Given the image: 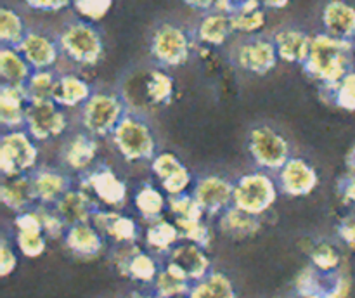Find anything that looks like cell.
I'll list each match as a JSON object with an SVG mask.
<instances>
[{
    "instance_id": "obj_1",
    "label": "cell",
    "mask_w": 355,
    "mask_h": 298,
    "mask_svg": "<svg viewBox=\"0 0 355 298\" xmlns=\"http://www.w3.org/2000/svg\"><path fill=\"white\" fill-rule=\"evenodd\" d=\"M302 69L321 85L322 92L333 89L354 71V42L340 40L324 31L312 35L311 52Z\"/></svg>"
},
{
    "instance_id": "obj_2",
    "label": "cell",
    "mask_w": 355,
    "mask_h": 298,
    "mask_svg": "<svg viewBox=\"0 0 355 298\" xmlns=\"http://www.w3.org/2000/svg\"><path fill=\"white\" fill-rule=\"evenodd\" d=\"M55 37L61 47V54L80 68H96L106 54L101 30L82 17L66 21Z\"/></svg>"
},
{
    "instance_id": "obj_3",
    "label": "cell",
    "mask_w": 355,
    "mask_h": 298,
    "mask_svg": "<svg viewBox=\"0 0 355 298\" xmlns=\"http://www.w3.org/2000/svg\"><path fill=\"white\" fill-rule=\"evenodd\" d=\"M196 38L193 31L172 19H163L153 26L148 38V51L156 66L165 69L187 64L193 55Z\"/></svg>"
},
{
    "instance_id": "obj_4",
    "label": "cell",
    "mask_w": 355,
    "mask_h": 298,
    "mask_svg": "<svg viewBox=\"0 0 355 298\" xmlns=\"http://www.w3.org/2000/svg\"><path fill=\"white\" fill-rule=\"evenodd\" d=\"M111 142L118 155L128 163L153 161L158 155V141L148 118L139 109L127 111L118 127L111 134Z\"/></svg>"
},
{
    "instance_id": "obj_5",
    "label": "cell",
    "mask_w": 355,
    "mask_h": 298,
    "mask_svg": "<svg viewBox=\"0 0 355 298\" xmlns=\"http://www.w3.org/2000/svg\"><path fill=\"white\" fill-rule=\"evenodd\" d=\"M130 107L123 94L94 90L92 96L78 109V127L97 139L111 137Z\"/></svg>"
},
{
    "instance_id": "obj_6",
    "label": "cell",
    "mask_w": 355,
    "mask_h": 298,
    "mask_svg": "<svg viewBox=\"0 0 355 298\" xmlns=\"http://www.w3.org/2000/svg\"><path fill=\"white\" fill-rule=\"evenodd\" d=\"M232 64L250 75L266 76L277 66L276 44L269 35H245L234 42L229 52Z\"/></svg>"
},
{
    "instance_id": "obj_7",
    "label": "cell",
    "mask_w": 355,
    "mask_h": 298,
    "mask_svg": "<svg viewBox=\"0 0 355 298\" xmlns=\"http://www.w3.org/2000/svg\"><path fill=\"white\" fill-rule=\"evenodd\" d=\"M279 194L276 180L263 170L250 172L239 177L234 182L232 204L248 213L262 217L274 207Z\"/></svg>"
},
{
    "instance_id": "obj_8",
    "label": "cell",
    "mask_w": 355,
    "mask_h": 298,
    "mask_svg": "<svg viewBox=\"0 0 355 298\" xmlns=\"http://www.w3.org/2000/svg\"><path fill=\"white\" fill-rule=\"evenodd\" d=\"M37 141L24 128L3 132L0 137V172L2 179L24 175L38 166Z\"/></svg>"
},
{
    "instance_id": "obj_9",
    "label": "cell",
    "mask_w": 355,
    "mask_h": 298,
    "mask_svg": "<svg viewBox=\"0 0 355 298\" xmlns=\"http://www.w3.org/2000/svg\"><path fill=\"white\" fill-rule=\"evenodd\" d=\"M246 148L253 161L262 170L279 172L291 158L288 139L269 125H257L248 132Z\"/></svg>"
},
{
    "instance_id": "obj_10",
    "label": "cell",
    "mask_w": 355,
    "mask_h": 298,
    "mask_svg": "<svg viewBox=\"0 0 355 298\" xmlns=\"http://www.w3.org/2000/svg\"><path fill=\"white\" fill-rule=\"evenodd\" d=\"M24 130L37 142H49L68 134L69 118L64 107L54 100L28 103Z\"/></svg>"
},
{
    "instance_id": "obj_11",
    "label": "cell",
    "mask_w": 355,
    "mask_h": 298,
    "mask_svg": "<svg viewBox=\"0 0 355 298\" xmlns=\"http://www.w3.org/2000/svg\"><path fill=\"white\" fill-rule=\"evenodd\" d=\"M350 277L342 269L321 272L314 265L300 270L295 279V290L300 298H347L350 293Z\"/></svg>"
},
{
    "instance_id": "obj_12",
    "label": "cell",
    "mask_w": 355,
    "mask_h": 298,
    "mask_svg": "<svg viewBox=\"0 0 355 298\" xmlns=\"http://www.w3.org/2000/svg\"><path fill=\"white\" fill-rule=\"evenodd\" d=\"M80 186L89 191L99 203L106 204L110 210L125 207L128 200L127 182L107 165L92 166L82 175Z\"/></svg>"
},
{
    "instance_id": "obj_13",
    "label": "cell",
    "mask_w": 355,
    "mask_h": 298,
    "mask_svg": "<svg viewBox=\"0 0 355 298\" xmlns=\"http://www.w3.org/2000/svg\"><path fill=\"white\" fill-rule=\"evenodd\" d=\"M97 155H99L97 137L80 127L66 134L59 148V161L64 166L66 172L80 173V175L92 168Z\"/></svg>"
},
{
    "instance_id": "obj_14",
    "label": "cell",
    "mask_w": 355,
    "mask_h": 298,
    "mask_svg": "<svg viewBox=\"0 0 355 298\" xmlns=\"http://www.w3.org/2000/svg\"><path fill=\"white\" fill-rule=\"evenodd\" d=\"M232 194H234V184L215 173L198 177L193 187V196L208 217H218L229 207H232Z\"/></svg>"
},
{
    "instance_id": "obj_15",
    "label": "cell",
    "mask_w": 355,
    "mask_h": 298,
    "mask_svg": "<svg viewBox=\"0 0 355 298\" xmlns=\"http://www.w3.org/2000/svg\"><path fill=\"white\" fill-rule=\"evenodd\" d=\"M166 267L184 277L189 283H198L211 272V260L207 255V249L194 243H179L170 253H166Z\"/></svg>"
},
{
    "instance_id": "obj_16",
    "label": "cell",
    "mask_w": 355,
    "mask_h": 298,
    "mask_svg": "<svg viewBox=\"0 0 355 298\" xmlns=\"http://www.w3.org/2000/svg\"><path fill=\"white\" fill-rule=\"evenodd\" d=\"M17 51L30 62L33 71L54 69L59 58L62 55L58 37L44 30H28L26 37L23 38Z\"/></svg>"
},
{
    "instance_id": "obj_17",
    "label": "cell",
    "mask_w": 355,
    "mask_h": 298,
    "mask_svg": "<svg viewBox=\"0 0 355 298\" xmlns=\"http://www.w3.org/2000/svg\"><path fill=\"white\" fill-rule=\"evenodd\" d=\"M277 186L281 193L290 198L309 196L319 186V173L305 158L291 156L279 170Z\"/></svg>"
},
{
    "instance_id": "obj_18",
    "label": "cell",
    "mask_w": 355,
    "mask_h": 298,
    "mask_svg": "<svg viewBox=\"0 0 355 298\" xmlns=\"http://www.w3.org/2000/svg\"><path fill=\"white\" fill-rule=\"evenodd\" d=\"M151 170L162 182L163 191L168 196L187 193V187L193 184V173L173 152L162 151L153 158Z\"/></svg>"
},
{
    "instance_id": "obj_19",
    "label": "cell",
    "mask_w": 355,
    "mask_h": 298,
    "mask_svg": "<svg viewBox=\"0 0 355 298\" xmlns=\"http://www.w3.org/2000/svg\"><path fill=\"white\" fill-rule=\"evenodd\" d=\"M33 182L37 204H52L54 207L69 189H73V180L69 172L54 166H37L30 172Z\"/></svg>"
},
{
    "instance_id": "obj_20",
    "label": "cell",
    "mask_w": 355,
    "mask_h": 298,
    "mask_svg": "<svg viewBox=\"0 0 355 298\" xmlns=\"http://www.w3.org/2000/svg\"><path fill=\"white\" fill-rule=\"evenodd\" d=\"M193 35L196 44H203L207 47H222L234 35L231 14L217 9L203 12L194 26Z\"/></svg>"
},
{
    "instance_id": "obj_21",
    "label": "cell",
    "mask_w": 355,
    "mask_h": 298,
    "mask_svg": "<svg viewBox=\"0 0 355 298\" xmlns=\"http://www.w3.org/2000/svg\"><path fill=\"white\" fill-rule=\"evenodd\" d=\"M90 224L99 229L104 236L113 239L116 245H130L139 239V224L135 218L121 215L116 210H97Z\"/></svg>"
},
{
    "instance_id": "obj_22",
    "label": "cell",
    "mask_w": 355,
    "mask_h": 298,
    "mask_svg": "<svg viewBox=\"0 0 355 298\" xmlns=\"http://www.w3.org/2000/svg\"><path fill=\"white\" fill-rule=\"evenodd\" d=\"M324 33L340 40H355V7L347 0H328L321 10Z\"/></svg>"
},
{
    "instance_id": "obj_23",
    "label": "cell",
    "mask_w": 355,
    "mask_h": 298,
    "mask_svg": "<svg viewBox=\"0 0 355 298\" xmlns=\"http://www.w3.org/2000/svg\"><path fill=\"white\" fill-rule=\"evenodd\" d=\"M272 40L276 44L277 55H279L281 61L298 66L307 61L309 52H311L312 35L305 33L300 28L284 26L272 35Z\"/></svg>"
},
{
    "instance_id": "obj_24",
    "label": "cell",
    "mask_w": 355,
    "mask_h": 298,
    "mask_svg": "<svg viewBox=\"0 0 355 298\" xmlns=\"http://www.w3.org/2000/svg\"><path fill=\"white\" fill-rule=\"evenodd\" d=\"M62 239L66 248L82 260H94L104 252V234L90 222L68 227Z\"/></svg>"
},
{
    "instance_id": "obj_25",
    "label": "cell",
    "mask_w": 355,
    "mask_h": 298,
    "mask_svg": "<svg viewBox=\"0 0 355 298\" xmlns=\"http://www.w3.org/2000/svg\"><path fill=\"white\" fill-rule=\"evenodd\" d=\"M54 207L62 217V220L68 224V227L90 222L94 213L99 210V204H97L96 198H92V194L83 189V187H80V189H69Z\"/></svg>"
},
{
    "instance_id": "obj_26",
    "label": "cell",
    "mask_w": 355,
    "mask_h": 298,
    "mask_svg": "<svg viewBox=\"0 0 355 298\" xmlns=\"http://www.w3.org/2000/svg\"><path fill=\"white\" fill-rule=\"evenodd\" d=\"M26 107L28 97L24 89L7 85V83L0 85V125L3 132L24 128Z\"/></svg>"
},
{
    "instance_id": "obj_27",
    "label": "cell",
    "mask_w": 355,
    "mask_h": 298,
    "mask_svg": "<svg viewBox=\"0 0 355 298\" xmlns=\"http://www.w3.org/2000/svg\"><path fill=\"white\" fill-rule=\"evenodd\" d=\"M0 200H2V203L9 210L16 211V213L37 207L35 203H38V201L37 196H35L30 173L2 179V184H0Z\"/></svg>"
},
{
    "instance_id": "obj_28",
    "label": "cell",
    "mask_w": 355,
    "mask_h": 298,
    "mask_svg": "<svg viewBox=\"0 0 355 298\" xmlns=\"http://www.w3.org/2000/svg\"><path fill=\"white\" fill-rule=\"evenodd\" d=\"M94 94L92 85L76 73H59L54 103L64 109H80Z\"/></svg>"
},
{
    "instance_id": "obj_29",
    "label": "cell",
    "mask_w": 355,
    "mask_h": 298,
    "mask_svg": "<svg viewBox=\"0 0 355 298\" xmlns=\"http://www.w3.org/2000/svg\"><path fill=\"white\" fill-rule=\"evenodd\" d=\"M142 82V99L149 107L168 106L175 94L173 76L165 68H151L146 73Z\"/></svg>"
},
{
    "instance_id": "obj_30",
    "label": "cell",
    "mask_w": 355,
    "mask_h": 298,
    "mask_svg": "<svg viewBox=\"0 0 355 298\" xmlns=\"http://www.w3.org/2000/svg\"><path fill=\"white\" fill-rule=\"evenodd\" d=\"M218 229L232 239L253 238L262 229V220L257 215L248 213L238 207H229L224 213L218 215Z\"/></svg>"
},
{
    "instance_id": "obj_31",
    "label": "cell",
    "mask_w": 355,
    "mask_h": 298,
    "mask_svg": "<svg viewBox=\"0 0 355 298\" xmlns=\"http://www.w3.org/2000/svg\"><path fill=\"white\" fill-rule=\"evenodd\" d=\"M231 21L234 33L259 35L267 24V9L260 0H248L232 9Z\"/></svg>"
},
{
    "instance_id": "obj_32",
    "label": "cell",
    "mask_w": 355,
    "mask_h": 298,
    "mask_svg": "<svg viewBox=\"0 0 355 298\" xmlns=\"http://www.w3.org/2000/svg\"><path fill=\"white\" fill-rule=\"evenodd\" d=\"M33 68L16 47H0V76L2 83L24 89Z\"/></svg>"
},
{
    "instance_id": "obj_33",
    "label": "cell",
    "mask_w": 355,
    "mask_h": 298,
    "mask_svg": "<svg viewBox=\"0 0 355 298\" xmlns=\"http://www.w3.org/2000/svg\"><path fill=\"white\" fill-rule=\"evenodd\" d=\"M180 229L175 222L166 220L165 217L155 222H149L146 229V243L151 249L158 253H170L180 243Z\"/></svg>"
},
{
    "instance_id": "obj_34",
    "label": "cell",
    "mask_w": 355,
    "mask_h": 298,
    "mask_svg": "<svg viewBox=\"0 0 355 298\" xmlns=\"http://www.w3.org/2000/svg\"><path fill=\"white\" fill-rule=\"evenodd\" d=\"M189 298H238L231 277L218 270H211L207 277L193 284Z\"/></svg>"
},
{
    "instance_id": "obj_35",
    "label": "cell",
    "mask_w": 355,
    "mask_h": 298,
    "mask_svg": "<svg viewBox=\"0 0 355 298\" xmlns=\"http://www.w3.org/2000/svg\"><path fill=\"white\" fill-rule=\"evenodd\" d=\"M134 203L139 215L144 220L155 222L158 218H162L165 210L168 208V198H165V194L159 189H156L155 186H151V184H144L135 193Z\"/></svg>"
},
{
    "instance_id": "obj_36",
    "label": "cell",
    "mask_w": 355,
    "mask_h": 298,
    "mask_svg": "<svg viewBox=\"0 0 355 298\" xmlns=\"http://www.w3.org/2000/svg\"><path fill=\"white\" fill-rule=\"evenodd\" d=\"M30 28L24 17L14 7L3 6L0 9V44L2 47H19Z\"/></svg>"
},
{
    "instance_id": "obj_37",
    "label": "cell",
    "mask_w": 355,
    "mask_h": 298,
    "mask_svg": "<svg viewBox=\"0 0 355 298\" xmlns=\"http://www.w3.org/2000/svg\"><path fill=\"white\" fill-rule=\"evenodd\" d=\"M58 76L54 69H44V71H33L30 80L24 85V94L28 97V103H45V100H54L55 85H58Z\"/></svg>"
},
{
    "instance_id": "obj_38",
    "label": "cell",
    "mask_w": 355,
    "mask_h": 298,
    "mask_svg": "<svg viewBox=\"0 0 355 298\" xmlns=\"http://www.w3.org/2000/svg\"><path fill=\"white\" fill-rule=\"evenodd\" d=\"M193 283H189L184 277L177 276L173 270H170L168 267H162L159 274L156 276L155 283H153V290L158 298H172V297H180V295H189Z\"/></svg>"
},
{
    "instance_id": "obj_39",
    "label": "cell",
    "mask_w": 355,
    "mask_h": 298,
    "mask_svg": "<svg viewBox=\"0 0 355 298\" xmlns=\"http://www.w3.org/2000/svg\"><path fill=\"white\" fill-rule=\"evenodd\" d=\"M311 256V265L321 272H336L342 265V253L333 243L319 241L309 252Z\"/></svg>"
},
{
    "instance_id": "obj_40",
    "label": "cell",
    "mask_w": 355,
    "mask_h": 298,
    "mask_svg": "<svg viewBox=\"0 0 355 298\" xmlns=\"http://www.w3.org/2000/svg\"><path fill=\"white\" fill-rule=\"evenodd\" d=\"M168 210L173 215V222L201 220L205 217V211L201 210L200 203L193 196V193L168 196Z\"/></svg>"
},
{
    "instance_id": "obj_41",
    "label": "cell",
    "mask_w": 355,
    "mask_h": 298,
    "mask_svg": "<svg viewBox=\"0 0 355 298\" xmlns=\"http://www.w3.org/2000/svg\"><path fill=\"white\" fill-rule=\"evenodd\" d=\"M162 267L158 265L156 258L153 255L146 252H139L137 255H134V258L130 260L128 263V269H127V276L128 279L132 281H139V283H155L156 276L159 274Z\"/></svg>"
},
{
    "instance_id": "obj_42",
    "label": "cell",
    "mask_w": 355,
    "mask_h": 298,
    "mask_svg": "<svg viewBox=\"0 0 355 298\" xmlns=\"http://www.w3.org/2000/svg\"><path fill=\"white\" fill-rule=\"evenodd\" d=\"M322 96H328V103L349 113H355V69L350 71L333 89L324 90Z\"/></svg>"
},
{
    "instance_id": "obj_43",
    "label": "cell",
    "mask_w": 355,
    "mask_h": 298,
    "mask_svg": "<svg viewBox=\"0 0 355 298\" xmlns=\"http://www.w3.org/2000/svg\"><path fill=\"white\" fill-rule=\"evenodd\" d=\"M175 224L180 229V236L184 241L194 243L205 249L210 248L211 241H214V231L203 218L191 222H175Z\"/></svg>"
},
{
    "instance_id": "obj_44",
    "label": "cell",
    "mask_w": 355,
    "mask_h": 298,
    "mask_svg": "<svg viewBox=\"0 0 355 298\" xmlns=\"http://www.w3.org/2000/svg\"><path fill=\"white\" fill-rule=\"evenodd\" d=\"M37 211L40 215L42 229L47 239H61L64 238L66 231H68V224L62 220L59 211L52 204H37Z\"/></svg>"
},
{
    "instance_id": "obj_45",
    "label": "cell",
    "mask_w": 355,
    "mask_h": 298,
    "mask_svg": "<svg viewBox=\"0 0 355 298\" xmlns=\"http://www.w3.org/2000/svg\"><path fill=\"white\" fill-rule=\"evenodd\" d=\"M114 0H73L71 7L82 19L97 23L110 14Z\"/></svg>"
},
{
    "instance_id": "obj_46",
    "label": "cell",
    "mask_w": 355,
    "mask_h": 298,
    "mask_svg": "<svg viewBox=\"0 0 355 298\" xmlns=\"http://www.w3.org/2000/svg\"><path fill=\"white\" fill-rule=\"evenodd\" d=\"M16 246L28 258H38L47 249V236L44 232L16 231Z\"/></svg>"
},
{
    "instance_id": "obj_47",
    "label": "cell",
    "mask_w": 355,
    "mask_h": 298,
    "mask_svg": "<svg viewBox=\"0 0 355 298\" xmlns=\"http://www.w3.org/2000/svg\"><path fill=\"white\" fill-rule=\"evenodd\" d=\"M141 252V248L137 246V243H130V245H116V248L111 253L110 260L113 263L114 269L118 270L120 276H127V269L130 260L134 258V255Z\"/></svg>"
},
{
    "instance_id": "obj_48",
    "label": "cell",
    "mask_w": 355,
    "mask_h": 298,
    "mask_svg": "<svg viewBox=\"0 0 355 298\" xmlns=\"http://www.w3.org/2000/svg\"><path fill=\"white\" fill-rule=\"evenodd\" d=\"M14 227H16V231H23V232H44V229H42L40 215H38L37 208H30V210H24L21 211V213H16V218H14Z\"/></svg>"
},
{
    "instance_id": "obj_49",
    "label": "cell",
    "mask_w": 355,
    "mask_h": 298,
    "mask_svg": "<svg viewBox=\"0 0 355 298\" xmlns=\"http://www.w3.org/2000/svg\"><path fill=\"white\" fill-rule=\"evenodd\" d=\"M17 256L14 253L12 246L9 245L7 238H2L0 241V276L7 277L16 270Z\"/></svg>"
},
{
    "instance_id": "obj_50",
    "label": "cell",
    "mask_w": 355,
    "mask_h": 298,
    "mask_svg": "<svg viewBox=\"0 0 355 298\" xmlns=\"http://www.w3.org/2000/svg\"><path fill=\"white\" fill-rule=\"evenodd\" d=\"M24 6L37 12H59L71 6L73 0H23Z\"/></svg>"
},
{
    "instance_id": "obj_51",
    "label": "cell",
    "mask_w": 355,
    "mask_h": 298,
    "mask_svg": "<svg viewBox=\"0 0 355 298\" xmlns=\"http://www.w3.org/2000/svg\"><path fill=\"white\" fill-rule=\"evenodd\" d=\"M336 193L345 204H355V173L347 172L336 182Z\"/></svg>"
},
{
    "instance_id": "obj_52",
    "label": "cell",
    "mask_w": 355,
    "mask_h": 298,
    "mask_svg": "<svg viewBox=\"0 0 355 298\" xmlns=\"http://www.w3.org/2000/svg\"><path fill=\"white\" fill-rule=\"evenodd\" d=\"M336 232H338V238L342 239L347 246L355 249V217L342 218L338 227H336Z\"/></svg>"
},
{
    "instance_id": "obj_53",
    "label": "cell",
    "mask_w": 355,
    "mask_h": 298,
    "mask_svg": "<svg viewBox=\"0 0 355 298\" xmlns=\"http://www.w3.org/2000/svg\"><path fill=\"white\" fill-rule=\"evenodd\" d=\"M182 3H186L189 9L196 10V12H208V10H214L217 7L218 0H182Z\"/></svg>"
},
{
    "instance_id": "obj_54",
    "label": "cell",
    "mask_w": 355,
    "mask_h": 298,
    "mask_svg": "<svg viewBox=\"0 0 355 298\" xmlns=\"http://www.w3.org/2000/svg\"><path fill=\"white\" fill-rule=\"evenodd\" d=\"M267 10H283L291 3V0H260Z\"/></svg>"
},
{
    "instance_id": "obj_55",
    "label": "cell",
    "mask_w": 355,
    "mask_h": 298,
    "mask_svg": "<svg viewBox=\"0 0 355 298\" xmlns=\"http://www.w3.org/2000/svg\"><path fill=\"white\" fill-rule=\"evenodd\" d=\"M345 166H347V170H349V172L355 173V144L352 146V148H350V151L347 152Z\"/></svg>"
},
{
    "instance_id": "obj_56",
    "label": "cell",
    "mask_w": 355,
    "mask_h": 298,
    "mask_svg": "<svg viewBox=\"0 0 355 298\" xmlns=\"http://www.w3.org/2000/svg\"><path fill=\"white\" fill-rule=\"evenodd\" d=\"M130 298H158L156 295H146V293H134Z\"/></svg>"
},
{
    "instance_id": "obj_57",
    "label": "cell",
    "mask_w": 355,
    "mask_h": 298,
    "mask_svg": "<svg viewBox=\"0 0 355 298\" xmlns=\"http://www.w3.org/2000/svg\"><path fill=\"white\" fill-rule=\"evenodd\" d=\"M229 2L232 3V7H236V6H239V3H243V2H248V0H229Z\"/></svg>"
},
{
    "instance_id": "obj_58",
    "label": "cell",
    "mask_w": 355,
    "mask_h": 298,
    "mask_svg": "<svg viewBox=\"0 0 355 298\" xmlns=\"http://www.w3.org/2000/svg\"><path fill=\"white\" fill-rule=\"evenodd\" d=\"M172 298H189L187 295H180V297H172Z\"/></svg>"
}]
</instances>
